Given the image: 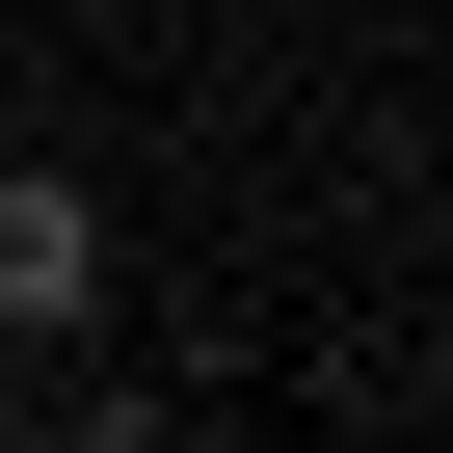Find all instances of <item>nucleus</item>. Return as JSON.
Returning <instances> with one entry per match:
<instances>
[{"label":"nucleus","mask_w":453,"mask_h":453,"mask_svg":"<svg viewBox=\"0 0 453 453\" xmlns=\"http://www.w3.org/2000/svg\"><path fill=\"white\" fill-rule=\"evenodd\" d=\"M81 294H107V187L81 160H0V347H54Z\"/></svg>","instance_id":"obj_1"}]
</instances>
